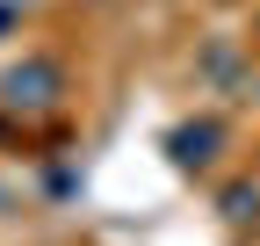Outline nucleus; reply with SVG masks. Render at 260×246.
<instances>
[{"label":"nucleus","instance_id":"nucleus-1","mask_svg":"<svg viewBox=\"0 0 260 246\" xmlns=\"http://www.w3.org/2000/svg\"><path fill=\"white\" fill-rule=\"evenodd\" d=\"M65 102V66L58 58H22L0 73V109L8 116H51Z\"/></svg>","mask_w":260,"mask_h":246},{"label":"nucleus","instance_id":"nucleus-4","mask_svg":"<svg viewBox=\"0 0 260 246\" xmlns=\"http://www.w3.org/2000/svg\"><path fill=\"white\" fill-rule=\"evenodd\" d=\"M22 29V0H0V37H15Z\"/></svg>","mask_w":260,"mask_h":246},{"label":"nucleus","instance_id":"nucleus-5","mask_svg":"<svg viewBox=\"0 0 260 246\" xmlns=\"http://www.w3.org/2000/svg\"><path fill=\"white\" fill-rule=\"evenodd\" d=\"M253 95H260V80H253Z\"/></svg>","mask_w":260,"mask_h":246},{"label":"nucleus","instance_id":"nucleus-2","mask_svg":"<svg viewBox=\"0 0 260 246\" xmlns=\"http://www.w3.org/2000/svg\"><path fill=\"white\" fill-rule=\"evenodd\" d=\"M224 145H232V131H224V116H181L167 131V160L181 174H210L224 160Z\"/></svg>","mask_w":260,"mask_h":246},{"label":"nucleus","instance_id":"nucleus-3","mask_svg":"<svg viewBox=\"0 0 260 246\" xmlns=\"http://www.w3.org/2000/svg\"><path fill=\"white\" fill-rule=\"evenodd\" d=\"M217 210H224V225H260V189L253 181H232V189L217 196Z\"/></svg>","mask_w":260,"mask_h":246}]
</instances>
